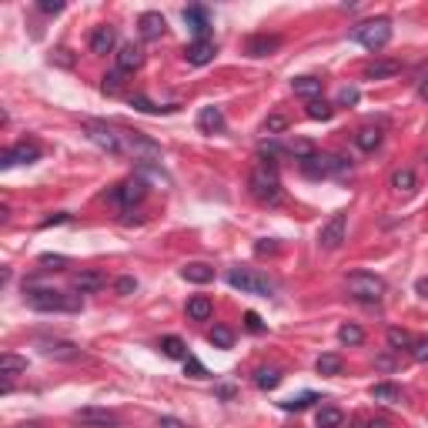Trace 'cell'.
Listing matches in <instances>:
<instances>
[{"label": "cell", "instance_id": "6da1fadb", "mask_svg": "<svg viewBox=\"0 0 428 428\" xmlns=\"http://www.w3.org/2000/svg\"><path fill=\"white\" fill-rule=\"evenodd\" d=\"M27 308L34 311H80V295H67V291H54V288H27L24 291Z\"/></svg>", "mask_w": 428, "mask_h": 428}, {"label": "cell", "instance_id": "7a4b0ae2", "mask_svg": "<svg viewBox=\"0 0 428 428\" xmlns=\"http://www.w3.org/2000/svg\"><path fill=\"white\" fill-rule=\"evenodd\" d=\"M352 41L372 54L381 51V47H388V41H392V21H385V17L361 21L358 27H352Z\"/></svg>", "mask_w": 428, "mask_h": 428}, {"label": "cell", "instance_id": "3957f363", "mask_svg": "<svg viewBox=\"0 0 428 428\" xmlns=\"http://www.w3.org/2000/svg\"><path fill=\"white\" fill-rule=\"evenodd\" d=\"M248 191L258 204H281V181L271 168H254L248 177Z\"/></svg>", "mask_w": 428, "mask_h": 428}, {"label": "cell", "instance_id": "277c9868", "mask_svg": "<svg viewBox=\"0 0 428 428\" xmlns=\"http://www.w3.org/2000/svg\"><path fill=\"white\" fill-rule=\"evenodd\" d=\"M345 288H348L352 298L368 302V304H378L385 298V281L378 275H368V271H352V275L345 278Z\"/></svg>", "mask_w": 428, "mask_h": 428}, {"label": "cell", "instance_id": "5b68a950", "mask_svg": "<svg viewBox=\"0 0 428 428\" xmlns=\"http://www.w3.org/2000/svg\"><path fill=\"white\" fill-rule=\"evenodd\" d=\"M121 148L141 164H157L161 161V144L151 141L148 134H141V131H121Z\"/></svg>", "mask_w": 428, "mask_h": 428}, {"label": "cell", "instance_id": "8992f818", "mask_svg": "<svg viewBox=\"0 0 428 428\" xmlns=\"http://www.w3.org/2000/svg\"><path fill=\"white\" fill-rule=\"evenodd\" d=\"M302 171L308 177H341L352 171V164L345 161V157H338V154H311L308 161H302Z\"/></svg>", "mask_w": 428, "mask_h": 428}, {"label": "cell", "instance_id": "52a82bcc", "mask_svg": "<svg viewBox=\"0 0 428 428\" xmlns=\"http://www.w3.org/2000/svg\"><path fill=\"white\" fill-rule=\"evenodd\" d=\"M227 284L238 288L241 295H258V298H268V295L275 291V284H271L268 278L258 275V271H248V268H234V271L227 275Z\"/></svg>", "mask_w": 428, "mask_h": 428}, {"label": "cell", "instance_id": "ba28073f", "mask_svg": "<svg viewBox=\"0 0 428 428\" xmlns=\"http://www.w3.org/2000/svg\"><path fill=\"white\" fill-rule=\"evenodd\" d=\"M345 234H348V214L338 211V214H331L325 225H322V231H318V245H322L325 251H335V248L345 245Z\"/></svg>", "mask_w": 428, "mask_h": 428}, {"label": "cell", "instance_id": "9c48e42d", "mask_svg": "<svg viewBox=\"0 0 428 428\" xmlns=\"http://www.w3.org/2000/svg\"><path fill=\"white\" fill-rule=\"evenodd\" d=\"M87 137H91L101 151L124 154V148H121V131H117V127H107V124H101V121H91V124H87Z\"/></svg>", "mask_w": 428, "mask_h": 428}, {"label": "cell", "instance_id": "30bf717a", "mask_svg": "<svg viewBox=\"0 0 428 428\" xmlns=\"http://www.w3.org/2000/svg\"><path fill=\"white\" fill-rule=\"evenodd\" d=\"M144 194H148V184H144V177H131V181H124V184H117L114 191H111V198L121 204V207H134V204L144 201Z\"/></svg>", "mask_w": 428, "mask_h": 428}, {"label": "cell", "instance_id": "8fae6325", "mask_svg": "<svg viewBox=\"0 0 428 428\" xmlns=\"http://www.w3.org/2000/svg\"><path fill=\"white\" fill-rule=\"evenodd\" d=\"M41 157V148L37 144H30V141H21V144H14V148H7L3 157H0V168L7 171V168H14V164H34Z\"/></svg>", "mask_w": 428, "mask_h": 428}, {"label": "cell", "instance_id": "7c38bea8", "mask_svg": "<svg viewBox=\"0 0 428 428\" xmlns=\"http://www.w3.org/2000/svg\"><path fill=\"white\" fill-rule=\"evenodd\" d=\"M214 54H218V44L207 37V41H191L188 47H184V60L191 64V67H204V64H211L214 60Z\"/></svg>", "mask_w": 428, "mask_h": 428}, {"label": "cell", "instance_id": "4fadbf2b", "mask_svg": "<svg viewBox=\"0 0 428 428\" xmlns=\"http://www.w3.org/2000/svg\"><path fill=\"white\" fill-rule=\"evenodd\" d=\"M74 418L91 428H117V415L107 412V408H77Z\"/></svg>", "mask_w": 428, "mask_h": 428}, {"label": "cell", "instance_id": "5bb4252c", "mask_svg": "<svg viewBox=\"0 0 428 428\" xmlns=\"http://www.w3.org/2000/svg\"><path fill=\"white\" fill-rule=\"evenodd\" d=\"M184 24L191 27L194 41H207V30H211V14L204 7H188L184 10Z\"/></svg>", "mask_w": 428, "mask_h": 428}, {"label": "cell", "instance_id": "9a60e30c", "mask_svg": "<svg viewBox=\"0 0 428 428\" xmlns=\"http://www.w3.org/2000/svg\"><path fill=\"white\" fill-rule=\"evenodd\" d=\"M104 284H107V278L101 271H77L71 278V288H74L77 295H94V291H101Z\"/></svg>", "mask_w": 428, "mask_h": 428}, {"label": "cell", "instance_id": "2e32d148", "mask_svg": "<svg viewBox=\"0 0 428 428\" xmlns=\"http://www.w3.org/2000/svg\"><path fill=\"white\" fill-rule=\"evenodd\" d=\"M141 64H144V51L137 44H121V51H117V71L121 74H134Z\"/></svg>", "mask_w": 428, "mask_h": 428}, {"label": "cell", "instance_id": "e0dca14e", "mask_svg": "<svg viewBox=\"0 0 428 428\" xmlns=\"http://www.w3.org/2000/svg\"><path fill=\"white\" fill-rule=\"evenodd\" d=\"M164 27H168V21H164L157 10H148V14H141V17H137V30H141V37H144V41H157V37L164 34Z\"/></svg>", "mask_w": 428, "mask_h": 428}, {"label": "cell", "instance_id": "ac0fdd59", "mask_svg": "<svg viewBox=\"0 0 428 428\" xmlns=\"http://www.w3.org/2000/svg\"><path fill=\"white\" fill-rule=\"evenodd\" d=\"M41 352L54 361H77L80 358V348L71 341H41Z\"/></svg>", "mask_w": 428, "mask_h": 428}, {"label": "cell", "instance_id": "d6986e66", "mask_svg": "<svg viewBox=\"0 0 428 428\" xmlns=\"http://www.w3.org/2000/svg\"><path fill=\"white\" fill-rule=\"evenodd\" d=\"M278 47H281V37H268V34H254V37H248V44H245V51L251 54V57H268V54H275Z\"/></svg>", "mask_w": 428, "mask_h": 428}, {"label": "cell", "instance_id": "ffe728a7", "mask_svg": "<svg viewBox=\"0 0 428 428\" xmlns=\"http://www.w3.org/2000/svg\"><path fill=\"white\" fill-rule=\"evenodd\" d=\"M114 47H117L114 27H98V30L91 34V54H111Z\"/></svg>", "mask_w": 428, "mask_h": 428}, {"label": "cell", "instance_id": "44dd1931", "mask_svg": "<svg viewBox=\"0 0 428 428\" xmlns=\"http://www.w3.org/2000/svg\"><path fill=\"white\" fill-rule=\"evenodd\" d=\"M198 127H201L204 134H221V131H225V114H221V107H201Z\"/></svg>", "mask_w": 428, "mask_h": 428}, {"label": "cell", "instance_id": "7402d4cb", "mask_svg": "<svg viewBox=\"0 0 428 428\" xmlns=\"http://www.w3.org/2000/svg\"><path fill=\"white\" fill-rule=\"evenodd\" d=\"M181 278L191 281V284H207V281H214V268L204 264V261H191V264L181 268Z\"/></svg>", "mask_w": 428, "mask_h": 428}, {"label": "cell", "instance_id": "603a6c76", "mask_svg": "<svg viewBox=\"0 0 428 428\" xmlns=\"http://www.w3.org/2000/svg\"><path fill=\"white\" fill-rule=\"evenodd\" d=\"M372 402H381V405H398L402 402V388L398 385H392V381H378V385H372Z\"/></svg>", "mask_w": 428, "mask_h": 428}, {"label": "cell", "instance_id": "cb8c5ba5", "mask_svg": "<svg viewBox=\"0 0 428 428\" xmlns=\"http://www.w3.org/2000/svg\"><path fill=\"white\" fill-rule=\"evenodd\" d=\"M398 71H402L398 60H372L365 67V80H385V77H395Z\"/></svg>", "mask_w": 428, "mask_h": 428}, {"label": "cell", "instance_id": "d4e9b609", "mask_svg": "<svg viewBox=\"0 0 428 428\" xmlns=\"http://www.w3.org/2000/svg\"><path fill=\"white\" fill-rule=\"evenodd\" d=\"M381 137H385V134H381V127H361V131L354 134V144H358L365 154H372V151L381 148Z\"/></svg>", "mask_w": 428, "mask_h": 428}, {"label": "cell", "instance_id": "484cf974", "mask_svg": "<svg viewBox=\"0 0 428 428\" xmlns=\"http://www.w3.org/2000/svg\"><path fill=\"white\" fill-rule=\"evenodd\" d=\"M291 91H295V94H298V98H308V101H315V98H318V94H322V80H318V77H295V80H291Z\"/></svg>", "mask_w": 428, "mask_h": 428}, {"label": "cell", "instance_id": "4316f807", "mask_svg": "<svg viewBox=\"0 0 428 428\" xmlns=\"http://www.w3.org/2000/svg\"><path fill=\"white\" fill-rule=\"evenodd\" d=\"M254 385L261 392H275L278 385H281V372L271 368V365H261V368H254Z\"/></svg>", "mask_w": 428, "mask_h": 428}, {"label": "cell", "instance_id": "83f0119b", "mask_svg": "<svg viewBox=\"0 0 428 428\" xmlns=\"http://www.w3.org/2000/svg\"><path fill=\"white\" fill-rule=\"evenodd\" d=\"M211 315H214V304H211V298L194 295V298L188 302V318H191V322H207Z\"/></svg>", "mask_w": 428, "mask_h": 428}, {"label": "cell", "instance_id": "f1b7e54d", "mask_svg": "<svg viewBox=\"0 0 428 428\" xmlns=\"http://www.w3.org/2000/svg\"><path fill=\"white\" fill-rule=\"evenodd\" d=\"M315 422H318V428H341V425H345V412H341V408H331V405H325V408H318Z\"/></svg>", "mask_w": 428, "mask_h": 428}, {"label": "cell", "instance_id": "f546056e", "mask_svg": "<svg viewBox=\"0 0 428 428\" xmlns=\"http://www.w3.org/2000/svg\"><path fill=\"white\" fill-rule=\"evenodd\" d=\"M315 368H318V375H341V368H345V361H341V354H335V352H325V354H318V361H315Z\"/></svg>", "mask_w": 428, "mask_h": 428}, {"label": "cell", "instance_id": "4dcf8cb0", "mask_svg": "<svg viewBox=\"0 0 428 428\" xmlns=\"http://www.w3.org/2000/svg\"><path fill=\"white\" fill-rule=\"evenodd\" d=\"M161 352L168 354V358H174V361H188V345L177 335H164L161 338Z\"/></svg>", "mask_w": 428, "mask_h": 428}, {"label": "cell", "instance_id": "1f68e13d", "mask_svg": "<svg viewBox=\"0 0 428 428\" xmlns=\"http://www.w3.org/2000/svg\"><path fill=\"white\" fill-rule=\"evenodd\" d=\"M17 372H27V358H21V354H14V352L0 354V375L10 378V375H17Z\"/></svg>", "mask_w": 428, "mask_h": 428}, {"label": "cell", "instance_id": "d6a6232c", "mask_svg": "<svg viewBox=\"0 0 428 428\" xmlns=\"http://www.w3.org/2000/svg\"><path fill=\"white\" fill-rule=\"evenodd\" d=\"M304 114L311 117V121H331V114H335V107L328 101H322V98H315V101L304 104Z\"/></svg>", "mask_w": 428, "mask_h": 428}, {"label": "cell", "instance_id": "836d02e7", "mask_svg": "<svg viewBox=\"0 0 428 428\" xmlns=\"http://www.w3.org/2000/svg\"><path fill=\"white\" fill-rule=\"evenodd\" d=\"M388 345H392V352H408L415 345V338L405 328H388Z\"/></svg>", "mask_w": 428, "mask_h": 428}, {"label": "cell", "instance_id": "e575fe53", "mask_svg": "<svg viewBox=\"0 0 428 428\" xmlns=\"http://www.w3.org/2000/svg\"><path fill=\"white\" fill-rule=\"evenodd\" d=\"M311 402H318V395H315V392H302V395L284 398V402H281V412H304Z\"/></svg>", "mask_w": 428, "mask_h": 428}, {"label": "cell", "instance_id": "d590c367", "mask_svg": "<svg viewBox=\"0 0 428 428\" xmlns=\"http://www.w3.org/2000/svg\"><path fill=\"white\" fill-rule=\"evenodd\" d=\"M288 154H295V161H308L311 154H318V148L308 137H295V141H288Z\"/></svg>", "mask_w": 428, "mask_h": 428}, {"label": "cell", "instance_id": "8d00e7d4", "mask_svg": "<svg viewBox=\"0 0 428 428\" xmlns=\"http://www.w3.org/2000/svg\"><path fill=\"white\" fill-rule=\"evenodd\" d=\"M392 188H395L398 194H408V191H415V174H412L408 168H398V171L392 174Z\"/></svg>", "mask_w": 428, "mask_h": 428}, {"label": "cell", "instance_id": "74e56055", "mask_svg": "<svg viewBox=\"0 0 428 428\" xmlns=\"http://www.w3.org/2000/svg\"><path fill=\"white\" fill-rule=\"evenodd\" d=\"M338 341H341V345H361V341H365V331L358 325H352V322H345V325L338 328Z\"/></svg>", "mask_w": 428, "mask_h": 428}, {"label": "cell", "instance_id": "f35d334b", "mask_svg": "<svg viewBox=\"0 0 428 428\" xmlns=\"http://www.w3.org/2000/svg\"><path fill=\"white\" fill-rule=\"evenodd\" d=\"M207 341H211L214 348H231V345H234V335H231V328L214 325L211 328V335H207Z\"/></svg>", "mask_w": 428, "mask_h": 428}, {"label": "cell", "instance_id": "ab89813d", "mask_svg": "<svg viewBox=\"0 0 428 428\" xmlns=\"http://www.w3.org/2000/svg\"><path fill=\"white\" fill-rule=\"evenodd\" d=\"M131 107L141 111V114H168V111H177V107H157V104H151L144 94H134V98H131Z\"/></svg>", "mask_w": 428, "mask_h": 428}, {"label": "cell", "instance_id": "60d3db41", "mask_svg": "<svg viewBox=\"0 0 428 428\" xmlns=\"http://www.w3.org/2000/svg\"><path fill=\"white\" fill-rule=\"evenodd\" d=\"M261 131H264L268 137H278V134H284V131H288V117H281V114H268V117H264V124H261Z\"/></svg>", "mask_w": 428, "mask_h": 428}, {"label": "cell", "instance_id": "b9f144b4", "mask_svg": "<svg viewBox=\"0 0 428 428\" xmlns=\"http://www.w3.org/2000/svg\"><path fill=\"white\" fill-rule=\"evenodd\" d=\"M121 87H124V74H121V71H111V74L101 77V91H104V94H121Z\"/></svg>", "mask_w": 428, "mask_h": 428}, {"label": "cell", "instance_id": "7bdbcfd3", "mask_svg": "<svg viewBox=\"0 0 428 428\" xmlns=\"http://www.w3.org/2000/svg\"><path fill=\"white\" fill-rule=\"evenodd\" d=\"M358 101H361V91H358L354 84H345V87L338 91V107H354Z\"/></svg>", "mask_w": 428, "mask_h": 428}, {"label": "cell", "instance_id": "ee69618b", "mask_svg": "<svg viewBox=\"0 0 428 428\" xmlns=\"http://www.w3.org/2000/svg\"><path fill=\"white\" fill-rule=\"evenodd\" d=\"M184 372H188L191 378H207V368H204L194 354H188V361H184Z\"/></svg>", "mask_w": 428, "mask_h": 428}, {"label": "cell", "instance_id": "f6af8a7d", "mask_svg": "<svg viewBox=\"0 0 428 428\" xmlns=\"http://www.w3.org/2000/svg\"><path fill=\"white\" fill-rule=\"evenodd\" d=\"M408 354H412L415 361H428V338H415V345L408 348Z\"/></svg>", "mask_w": 428, "mask_h": 428}, {"label": "cell", "instance_id": "bcb514c9", "mask_svg": "<svg viewBox=\"0 0 428 428\" xmlns=\"http://www.w3.org/2000/svg\"><path fill=\"white\" fill-rule=\"evenodd\" d=\"M245 328H248V331H254V335H261V331H264V322H261V315H254V311H245Z\"/></svg>", "mask_w": 428, "mask_h": 428}, {"label": "cell", "instance_id": "7dc6e473", "mask_svg": "<svg viewBox=\"0 0 428 428\" xmlns=\"http://www.w3.org/2000/svg\"><path fill=\"white\" fill-rule=\"evenodd\" d=\"M41 264H44V268H54V271H60V268L67 264V258H64V254H41Z\"/></svg>", "mask_w": 428, "mask_h": 428}, {"label": "cell", "instance_id": "c3c4849f", "mask_svg": "<svg viewBox=\"0 0 428 428\" xmlns=\"http://www.w3.org/2000/svg\"><path fill=\"white\" fill-rule=\"evenodd\" d=\"M37 10H41V14H60V10H64V0H37Z\"/></svg>", "mask_w": 428, "mask_h": 428}, {"label": "cell", "instance_id": "681fc988", "mask_svg": "<svg viewBox=\"0 0 428 428\" xmlns=\"http://www.w3.org/2000/svg\"><path fill=\"white\" fill-rule=\"evenodd\" d=\"M114 288H117V295H134V291H137V281H134V278H117Z\"/></svg>", "mask_w": 428, "mask_h": 428}, {"label": "cell", "instance_id": "f907efd6", "mask_svg": "<svg viewBox=\"0 0 428 428\" xmlns=\"http://www.w3.org/2000/svg\"><path fill=\"white\" fill-rule=\"evenodd\" d=\"M51 64H60V67H74V57H71V51H54L51 54Z\"/></svg>", "mask_w": 428, "mask_h": 428}, {"label": "cell", "instance_id": "816d5d0a", "mask_svg": "<svg viewBox=\"0 0 428 428\" xmlns=\"http://www.w3.org/2000/svg\"><path fill=\"white\" fill-rule=\"evenodd\" d=\"M358 425L361 428H392L388 418H358Z\"/></svg>", "mask_w": 428, "mask_h": 428}, {"label": "cell", "instance_id": "f5cc1de1", "mask_svg": "<svg viewBox=\"0 0 428 428\" xmlns=\"http://www.w3.org/2000/svg\"><path fill=\"white\" fill-rule=\"evenodd\" d=\"M258 151H261V157H278L281 148H278L275 141H261V148H258Z\"/></svg>", "mask_w": 428, "mask_h": 428}, {"label": "cell", "instance_id": "db71d44e", "mask_svg": "<svg viewBox=\"0 0 428 428\" xmlns=\"http://www.w3.org/2000/svg\"><path fill=\"white\" fill-rule=\"evenodd\" d=\"M67 221H71V214H64V211H60V214H54V218H44V221H41V227H54V225H67Z\"/></svg>", "mask_w": 428, "mask_h": 428}, {"label": "cell", "instance_id": "11a10c76", "mask_svg": "<svg viewBox=\"0 0 428 428\" xmlns=\"http://www.w3.org/2000/svg\"><path fill=\"white\" fill-rule=\"evenodd\" d=\"M157 428H188L181 418H174V415H161V422H157Z\"/></svg>", "mask_w": 428, "mask_h": 428}, {"label": "cell", "instance_id": "9f6ffc18", "mask_svg": "<svg viewBox=\"0 0 428 428\" xmlns=\"http://www.w3.org/2000/svg\"><path fill=\"white\" fill-rule=\"evenodd\" d=\"M254 251H258V254H275L278 245L271 241V238H264V241H258V245H254Z\"/></svg>", "mask_w": 428, "mask_h": 428}, {"label": "cell", "instance_id": "6f0895ef", "mask_svg": "<svg viewBox=\"0 0 428 428\" xmlns=\"http://www.w3.org/2000/svg\"><path fill=\"white\" fill-rule=\"evenodd\" d=\"M415 291H418V295H425V298H428V278H418V281H415Z\"/></svg>", "mask_w": 428, "mask_h": 428}, {"label": "cell", "instance_id": "680465c9", "mask_svg": "<svg viewBox=\"0 0 428 428\" xmlns=\"http://www.w3.org/2000/svg\"><path fill=\"white\" fill-rule=\"evenodd\" d=\"M375 365H378V368H385V372H388V368H392V365H395V361H392V358H388V354H381V358H375Z\"/></svg>", "mask_w": 428, "mask_h": 428}, {"label": "cell", "instance_id": "91938a15", "mask_svg": "<svg viewBox=\"0 0 428 428\" xmlns=\"http://www.w3.org/2000/svg\"><path fill=\"white\" fill-rule=\"evenodd\" d=\"M17 428H41V425H37V422H30V425H17Z\"/></svg>", "mask_w": 428, "mask_h": 428}, {"label": "cell", "instance_id": "94428289", "mask_svg": "<svg viewBox=\"0 0 428 428\" xmlns=\"http://www.w3.org/2000/svg\"><path fill=\"white\" fill-rule=\"evenodd\" d=\"M422 94H425V98H428V80H425V84H422Z\"/></svg>", "mask_w": 428, "mask_h": 428}]
</instances>
